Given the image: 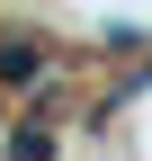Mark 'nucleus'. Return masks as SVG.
Returning a JSON list of instances; mask_svg holds the SVG:
<instances>
[{
	"instance_id": "f257e3e1",
	"label": "nucleus",
	"mask_w": 152,
	"mask_h": 161,
	"mask_svg": "<svg viewBox=\"0 0 152 161\" xmlns=\"http://www.w3.org/2000/svg\"><path fill=\"white\" fill-rule=\"evenodd\" d=\"M0 80H45V54H27V45H9V54H0Z\"/></svg>"
}]
</instances>
